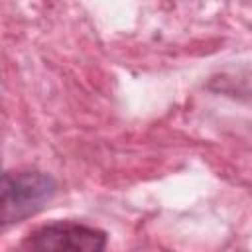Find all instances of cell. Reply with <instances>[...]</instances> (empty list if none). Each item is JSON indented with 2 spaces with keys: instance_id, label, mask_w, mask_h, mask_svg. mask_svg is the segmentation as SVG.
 I'll list each match as a JSON object with an SVG mask.
<instances>
[{
  "instance_id": "6da1fadb",
  "label": "cell",
  "mask_w": 252,
  "mask_h": 252,
  "mask_svg": "<svg viewBox=\"0 0 252 252\" xmlns=\"http://www.w3.org/2000/svg\"><path fill=\"white\" fill-rule=\"evenodd\" d=\"M55 195L57 181L45 171H0V230L35 217Z\"/></svg>"
},
{
  "instance_id": "3957f363",
  "label": "cell",
  "mask_w": 252,
  "mask_h": 252,
  "mask_svg": "<svg viewBox=\"0 0 252 252\" xmlns=\"http://www.w3.org/2000/svg\"><path fill=\"white\" fill-rule=\"evenodd\" d=\"M0 169H2V163H0Z\"/></svg>"
},
{
  "instance_id": "7a4b0ae2",
  "label": "cell",
  "mask_w": 252,
  "mask_h": 252,
  "mask_svg": "<svg viewBox=\"0 0 252 252\" xmlns=\"http://www.w3.org/2000/svg\"><path fill=\"white\" fill-rule=\"evenodd\" d=\"M106 244L108 234L102 228L73 220H59L37 226L20 246L39 252H102Z\"/></svg>"
}]
</instances>
